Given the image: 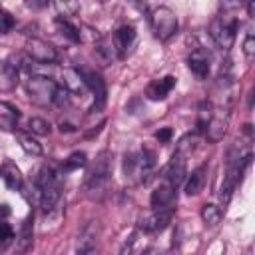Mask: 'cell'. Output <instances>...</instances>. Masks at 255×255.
<instances>
[{
    "mask_svg": "<svg viewBox=\"0 0 255 255\" xmlns=\"http://www.w3.org/2000/svg\"><path fill=\"white\" fill-rule=\"evenodd\" d=\"M34 183L40 189V207L44 213L52 211L56 207V203L62 197V173L56 169L54 163H44L36 177Z\"/></svg>",
    "mask_w": 255,
    "mask_h": 255,
    "instance_id": "cell-1",
    "label": "cell"
},
{
    "mask_svg": "<svg viewBox=\"0 0 255 255\" xmlns=\"http://www.w3.org/2000/svg\"><path fill=\"white\" fill-rule=\"evenodd\" d=\"M122 169H124V177L129 183H135V185L147 183L155 169V155L145 147L129 151L124 155Z\"/></svg>",
    "mask_w": 255,
    "mask_h": 255,
    "instance_id": "cell-2",
    "label": "cell"
},
{
    "mask_svg": "<svg viewBox=\"0 0 255 255\" xmlns=\"http://www.w3.org/2000/svg\"><path fill=\"white\" fill-rule=\"evenodd\" d=\"M112 153L108 149L100 151L94 165L90 167L86 179H84V191L88 197H98L106 191V187L110 185L112 179V169H114V161H112Z\"/></svg>",
    "mask_w": 255,
    "mask_h": 255,
    "instance_id": "cell-3",
    "label": "cell"
},
{
    "mask_svg": "<svg viewBox=\"0 0 255 255\" xmlns=\"http://www.w3.org/2000/svg\"><path fill=\"white\" fill-rule=\"evenodd\" d=\"M237 30H239V18L231 12H223V14H217L211 24H209V36L211 40L221 48V50H229L235 42V36H237Z\"/></svg>",
    "mask_w": 255,
    "mask_h": 255,
    "instance_id": "cell-4",
    "label": "cell"
},
{
    "mask_svg": "<svg viewBox=\"0 0 255 255\" xmlns=\"http://www.w3.org/2000/svg\"><path fill=\"white\" fill-rule=\"evenodd\" d=\"M28 98L38 106H52L56 100V94L60 90V84L54 82L48 76H28L24 82Z\"/></svg>",
    "mask_w": 255,
    "mask_h": 255,
    "instance_id": "cell-5",
    "label": "cell"
},
{
    "mask_svg": "<svg viewBox=\"0 0 255 255\" xmlns=\"http://www.w3.org/2000/svg\"><path fill=\"white\" fill-rule=\"evenodd\" d=\"M149 24H151V32L159 42H167L171 40L177 30H179V22L177 16L171 8L167 6H157L151 10L149 14Z\"/></svg>",
    "mask_w": 255,
    "mask_h": 255,
    "instance_id": "cell-6",
    "label": "cell"
},
{
    "mask_svg": "<svg viewBox=\"0 0 255 255\" xmlns=\"http://www.w3.org/2000/svg\"><path fill=\"white\" fill-rule=\"evenodd\" d=\"M26 54L32 62H38V64H46V66H52L60 60V54L58 50L46 42V40H40V38H28L26 40Z\"/></svg>",
    "mask_w": 255,
    "mask_h": 255,
    "instance_id": "cell-7",
    "label": "cell"
},
{
    "mask_svg": "<svg viewBox=\"0 0 255 255\" xmlns=\"http://www.w3.org/2000/svg\"><path fill=\"white\" fill-rule=\"evenodd\" d=\"M88 90H92L94 94V104L90 108V114H96V112H102V108L106 106V96H108V90H106V84L102 80V76L96 72V70H90V68H78Z\"/></svg>",
    "mask_w": 255,
    "mask_h": 255,
    "instance_id": "cell-8",
    "label": "cell"
},
{
    "mask_svg": "<svg viewBox=\"0 0 255 255\" xmlns=\"http://www.w3.org/2000/svg\"><path fill=\"white\" fill-rule=\"evenodd\" d=\"M171 217H173V207L153 209L149 215H145V217L139 219L137 231L139 233H159V231H163L171 223Z\"/></svg>",
    "mask_w": 255,
    "mask_h": 255,
    "instance_id": "cell-9",
    "label": "cell"
},
{
    "mask_svg": "<svg viewBox=\"0 0 255 255\" xmlns=\"http://www.w3.org/2000/svg\"><path fill=\"white\" fill-rule=\"evenodd\" d=\"M185 175H187L185 155L179 153V151H175V153L171 155V159L167 161V165L163 167V171H161V179H163L165 183H169L171 187L177 189V187L181 185V181L185 179Z\"/></svg>",
    "mask_w": 255,
    "mask_h": 255,
    "instance_id": "cell-10",
    "label": "cell"
},
{
    "mask_svg": "<svg viewBox=\"0 0 255 255\" xmlns=\"http://www.w3.org/2000/svg\"><path fill=\"white\" fill-rule=\"evenodd\" d=\"M60 86L68 92V94H76V96H84L88 92V86L80 74L78 68H64L60 70Z\"/></svg>",
    "mask_w": 255,
    "mask_h": 255,
    "instance_id": "cell-11",
    "label": "cell"
},
{
    "mask_svg": "<svg viewBox=\"0 0 255 255\" xmlns=\"http://www.w3.org/2000/svg\"><path fill=\"white\" fill-rule=\"evenodd\" d=\"M135 28L131 24H124L114 32V50L118 54V58H126L128 52L131 50V46L135 44Z\"/></svg>",
    "mask_w": 255,
    "mask_h": 255,
    "instance_id": "cell-12",
    "label": "cell"
},
{
    "mask_svg": "<svg viewBox=\"0 0 255 255\" xmlns=\"http://www.w3.org/2000/svg\"><path fill=\"white\" fill-rule=\"evenodd\" d=\"M175 187H171L169 183L161 181L153 191H151V197H149V203L153 209H167V207H173V201H175Z\"/></svg>",
    "mask_w": 255,
    "mask_h": 255,
    "instance_id": "cell-13",
    "label": "cell"
},
{
    "mask_svg": "<svg viewBox=\"0 0 255 255\" xmlns=\"http://www.w3.org/2000/svg\"><path fill=\"white\" fill-rule=\"evenodd\" d=\"M22 66L16 64V58H10L0 64V92H12L18 86V70Z\"/></svg>",
    "mask_w": 255,
    "mask_h": 255,
    "instance_id": "cell-14",
    "label": "cell"
},
{
    "mask_svg": "<svg viewBox=\"0 0 255 255\" xmlns=\"http://www.w3.org/2000/svg\"><path fill=\"white\" fill-rule=\"evenodd\" d=\"M175 88V78L173 76H163L159 80H153L149 82V86L145 88V96L147 100L151 102H159V100H165L167 94Z\"/></svg>",
    "mask_w": 255,
    "mask_h": 255,
    "instance_id": "cell-15",
    "label": "cell"
},
{
    "mask_svg": "<svg viewBox=\"0 0 255 255\" xmlns=\"http://www.w3.org/2000/svg\"><path fill=\"white\" fill-rule=\"evenodd\" d=\"M187 66L189 70L197 76V78H207L209 74V66H211V60H209V54L203 50V48H195L191 50V54L187 56Z\"/></svg>",
    "mask_w": 255,
    "mask_h": 255,
    "instance_id": "cell-16",
    "label": "cell"
},
{
    "mask_svg": "<svg viewBox=\"0 0 255 255\" xmlns=\"http://www.w3.org/2000/svg\"><path fill=\"white\" fill-rule=\"evenodd\" d=\"M227 126H229V116H219V114L211 116V120L205 124V131H203L207 141H211V143L221 141L227 133Z\"/></svg>",
    "mask_w": 255,
    "mask_h": 255,
    "instance_id": "cell-17",
    "label": "cell"
},
{
    "mask_svg": "<svg viewBox=\"0 0 255 255\" xmlns=\"http://www.w3.org/2000/svg\"><path fill=\"white\" fill-rule=\"evenodd\" d=\"M0 175H2V179H4V183H6L8 189L22 193V189H24V175H22V171L18 169L16 163L4 161L2 167H0Z\"/></svg>",
    "mask_w": 255,
    "mask_h": 255,
    "instance_id": "cell-18",
    "label": "cell"
},
{
    "mask_svg": "<svg viewBox=\"0 0 255 255\" xmlns=\"http://www.w3.org/2000/svg\"><path fill=\"white\" fill-rule=\"evenodd\" d=\"M205 179H207V165H199L197 169L191 171V175H187V181H185V193L191 197V195H197L203 185H205Z\"/></svg>",
    "mask_w": 255,
    "mask_h": 255,
    "instance_id": "cell-19",
    "label": "cell"
},
{
    "mask_svg": "<svg viewBox=\"0 0 255 255\" xmlns=\"http://www.w3.org/2000/svg\"><path fill=\"white\" fill-rule=\"evenodd\" d=\"M34 217L28 215L20 227V233H18V239H16V247H18V253H26L32 249V239H34V225H32Z\"/></svg>",
    "mask_w": 255,
    "mask_h": 255,
    "instance_id": "cell-20",
    "label": "cell"
},
{
    "mask_svg": "<svg viewBox=\"0 0 255 255\" xmlns=\"http://www.w3.org/2000/svg\"><path fill=\"white\" fill-rule=\"evenodd\" d=\"M54 24H56L58 32H60L64 38H68L70 42H74V44H80V42H82V38H80V28H78L76 24H72L68 18L58 16V18L54 20Z\"/></svg>",
    "mask_w": 255,
    "mask_h": 255,
    "instance_id": "cell-21",
    "label": "cell"
},
{
    "mask_svg": "<svg viewBox=\"0 0 255 255\" xmlns=\"http://www.w3.org/2000/svg\"><path fill=\"white\" fill-rule=\"evenodd\" d=\"M16 139H18V143H20V147L26 151V153H30V155H42L44 153V149H42V143L32 135V133H26V131H18L16 133Z\"/></svg>",
    "mask_w": 255,
    "mask_h": 255,
    "instance_id": "cell-22",
    "label": "cell"
},
{
    "mask_svg": "<svg viewBox=\"0 0 255 255\" xmlns=\"http://www.w3.org/2000/svg\"><path fill=\"white\" fill-rule=\"evenodd\" d=\"M2 108H6L8 112L0 114V129H4V131H12V129L16 128L18 118H20V112H18V108H14L12 104H2Z\"/></svg>",
    "mask_w": 255,
    "mask_h": 255,
    "instance_id": "cell-23",
    "label": "cell"
},
{
    "mask_svg": "<svg viewBox=\"0 0 255 255\" xmlns=\"http://www.w3.org/2000/svg\"><path fill=\"white\" fill-rule=\"evenodd\" d=\"M86 163H88V155H86L84 151H72V153L64 159L62 171H64V173H70V171H76V169L84 167Z\"/></svg>",
    "mask_w": 255,
    "mask_h": 255,
    "instance_id": "cell-24",
    "label": "cell"
},
{
    "mask_svg": "<svg viewBox=\"0 0 255 255\" xmlns=\"http://www.w3.org/2000/svg\"><path fill=\"white\" fill-rule=\"evenodd\" d=\"M94 54H96V58L100 60V64H102V66L112 64V60L118 56V54H116V50H114V44H106V42H102V40L96 44Z\"/></svg>",
    "mask_w": 255,
    "mask_h": 255,
    "instance_id": "cell-25",
    "label": "cell"
},
{
    "mask_svg": "<svg viewBox=\"0 0 255 255\" xmlns=\"http://www.w3.org/2000/svg\"><path fill=\"white\" fill-rule=\"evenodd\" d=\"M221 215H223V209L215 203H205L201 207V219L205 225H217L221 221Z\"/></svg>",
    "mask_w": 255,
    "mask_h": 255,
    "instance_id": "cell-26",
    "label": "cell"
},
{
    "mask_svg": "<svg viewBox=\"0 0 255 255\" xmlns=\"http://www.w3.org/2000/svg\"><path fill=\"white\" fill-rule=\"evenodd\" d=\"M28 128H30V133H34V135H48L50 131H52V128H50V124L44 120V118H30V122H28Z\"/></svg>",
    "mask_w": 255,
    "mask_h": 255,
    "instance_id": "cell-27",
    "label": "cell"
},
{
    "mask_svg": "<svg viewBox=\"0 0 255 255\" xmlns=\"http://www.w3.org/2000/svg\"><path fill=\"white\" fill-rule=\"evenodd\" d=\"M14 24H16L14 16H12L10 12H6V10L0 6V34H8V32L14 28Z\"/></svg>",
    "mask_w": 255,
    "mask_h": 255,
    "instance_id": "cell-28",
    "label": "cell"
},
{
    "mask_svg": "<svg viewBox=\"0 0 255 255\" xmlns=\"http://www.w3.org/2000/svg\"><path fill=\"white\" fill-rule=\"evenodd\" d=\"M12 239H14V229H12V225L6 223V221H0V247L10 245Z\"/></svg>",
    "mask_w": 255,
    "mask_h": 255,
    "instance_id": "cell-29",
    "label": "cell"
},
{
    "mask_svg": "<svg viewBox=\"0 0 255 255\" xmlns=\"http://www.w3.org/2000/svg\"><path fill=\"white\" fill-rule=\"evenodd\" d=\"M137 237H139V231L135 229V231L128 237V241L124 243V247H122L120 255H131V253H133V247H135V243H137Z\"/></svg>",
    "mask_w": 255,
    "mask_h": 255,
    "instance_id": "cell-30",
    "label": "cell"
},
{
    "mask_svg": "<svg viewBox=\"0 0 255 255\" xmlns=\"http://www.w3.org/2000/svg\"><path fill=\"white\" fill-rule=\"evenodd\" d=\"M243 54L247 56V60H251L255 56V38H253V34H247V38L243 42Z\"/></svg>",
    "mask_w": 255,
    "mask_h": 255,
    "instance_id": "cell-31",
    "label": "cell"
},
{
    "mask_svg": "<svg viewBox=\"0 0 255 255\" xmlns=\"http://www.w3.org/2000/svg\"><path fill=\"white\" fill-rule=\"evenodd\" d=\"M153 135H155V139H157L159 143H167V141L171 139L173 131H171V128H161V129H157Z\"/></svg>",
    "mask_w": 255,
    "mask_h": 255,
    "instance_id": "cell-32",
    "label": "cell"
},
{
    "mask_svg": "<svg viewBox=\"0 0 255 255\" xmlns=\"http://www.w3.org/2000/svg\"><path fill=\"white\" fill-rule=\"evenodd\" d=\"M78 255H102V247L100 245H94V247H88L86 251H82Z\"/></svg>",
    "mask_w": 255,
    "mask_h": 255,
    "instance_id": "cell-33",
    "label": "cell"
},
{
    "mask_svg": "<svg viewBox=\"0 0 255 255\" xmlns=\"http://www.w3.org/2000/svg\"><path fill=\"white\" fill-rule=\"evenodd\" d=\"M12 213V209H10V205H6V203H2L0 205V221H4L8 215Z\"/></svg>",
    "mask_w": 255,
    "mask_h": 255,
    "instance_id": "cell-34",
    "label": "cell"
},
{
    "mask_svg": "<svg viewBox=\"0 0 255 255\" xmlns=\"http://www.w3.org/2000/svg\"><path fill=\"white\" fill-rule=\"evenodd\" d=\"M60 131H76V126L68 122H60Z\"/></svg>",
    "mask_w": 255,
    "mask_h": 255,
    "instance_id": "cell-35",
    "label": "cell"
},
{
    "mask_svg": "<svg viewBox=\"0 0 255 255\" xmlns=\"http://www.w3.org/2000/svg\"><path fill=\"white\" fill-rule=\"evenodd\" d=\"M141 255H161V253H159V249H155V247H147L145 251H141Z\"/></svg>",
    "mask_w": 255,
    "mask_h": 255,
    "instance_id": "cell-36",
    "label": "cell"
}]
</instances>
